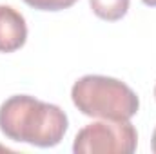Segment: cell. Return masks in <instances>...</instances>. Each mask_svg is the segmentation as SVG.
Here are the masks:
<instances>
[{
	"label": "cell",
	"instance_id": "6",
	"mask_svg": "<svg viewBox=\"0 0 156 154\" xmlns=\"http://www.w3.org/2000/svg\"><path fill=\"white\" fill-rule=\"evenodd\" d=\"M24 2L40 11H62L75 5L78 0H24Z\"/></svg>",
	"mask_w": 156,
	"mask_h": 154
},
{
	"label": "cell",
	"instance_id": "8",
	"mask_svg": "<svg viewBox=\"0 0 156 154\" xmlns=\"http://www.w3.org/2000/svg\"><path fill=\"white\" fill-rule=\"evenodd\" d=\"M145 5H149V7H156V0H142Z\"/></svg>",
	"mask_w": 156,
	"mask_h": 154
},
{
	"label": "cell",
	"instance_id": "5",
	"mask_svg": "<svg viewBox=\"0 0 156 154\" xmlns=\"http://www.w3.org/2000/svg\"><path fill=\"white\" fill-rule=\"evenodd\" d=\"M93 13L107 22L120 20L129 9V0H89Z\"/></svg>",
	"mask_w": 156,
	"mask_h": 154
},
{
	"label": "cell",
	"instance_id": "7",
	"mask_svg": "<svg viewBox=\"0 0 156 154\" xmlns=\"http://www.w3.org/2000/svg\"><path fill=\"white\" fill-rule=\"evenodd\" d=\"M151 145H153V152L156 154V129H154V132H153V140H151Z\"/></svg>",
	"mask_w": 156,
	"mask_h": 154
},
{
	"label": "cell",
	"instance_id": "3",
	"mask_svg": "<svg viewBox=\"0 0 156 154\" xmlns=\"http://www.w3.org/2000/svg\"><path fill=\"white\" fill-rule=\"evenodd\" d=\"M138 132L129 120H100L85 125L75 138L76 154H133Z\"/></svg>",
	"mask_w": 156,
	"mask_h": 154
},
{
	"label": "cell",
	"instance_id": "4",
	"mask_svg": "<svg viewBox=\"0 0 156 154\" xmlns=\"http://www.w3.org/2000/svg\"><path fill=\"white\" fill-rule=\"evenodd\" d=\"M27 40L26 18L11 5H0V53H13Z\"/></svg>",
	"mask_w": 156,
	"mask_h": 154
},
{
	"label": "cell",
	"instance_id": "9",
	"mask_svg": "<svg viewBox=\"0 0 156 154\" xmlns=\"http://www.w3.org/2000/svg\"><path fill=\"white\" fill-rule=\"evenodd\" d=\"M154 98H156V85H154Z\"/></svg>",
	"mask_w": 156,
	"mask_h": 154
},
{
	"label": "cell",
	"instance_id": "1",
	"mask_svg": "<svg viewBox=\"0 0 156 154\" xmlns=\"http://www.w3.org/2000/svg\"><path fill=\"white\" fill-rule=\"evenodd\" d=\"M0 131L13 142L55 147L67 132V116L55 103L16 94L0 105Z\"/></svg>",
	"mask_w": 156,
	"mask_h": 154
},
{
	"label": "cell",
	"instance_id": "2",
	"mask_svg": "<svg viewBox=\"0 0 156 154\" xmlns=\"http://www.w3.org/2000/svg\"><path fill=\"white\" fill-rule=\"evenodd\" d=\"M71 98L82 114L102 120H131L140 109V100L127 83L102 75L76 80Z\"/></svg>",
	"mask_w": 156,
	"mask_h": 154
}]
</instances>
